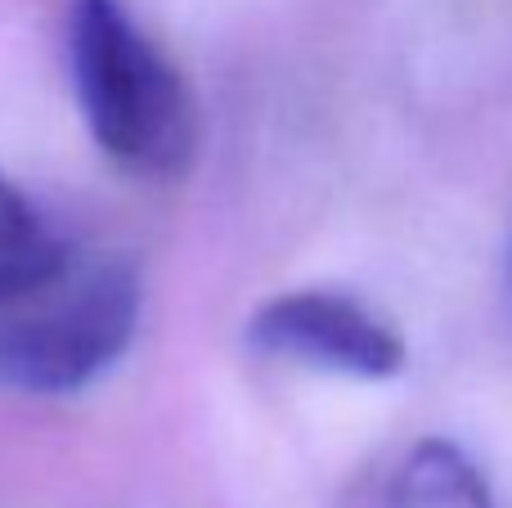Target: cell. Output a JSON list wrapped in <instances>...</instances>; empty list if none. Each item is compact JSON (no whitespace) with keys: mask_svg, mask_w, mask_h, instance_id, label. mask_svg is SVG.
<instances>
[{"mask_svg":"<svg viewBox=\"0 0 512 508\" xmlns=\"http://www.w3.org/2000/svg\"><path fill=\"white\" fill-rule=\"evenodd\" d=\"M72 90L90 140L140 180H180L198 158V104L122 0H72Z\"/></svg>","mask_w":512,"mask_h":508,"instance_id":"obj_1","label":"cell"},{"mask_svg":"<svg viewBox=\"0 0 512 508\" xmlns=\"http://www.w3.org/2000/svg\"><path fill=\"white\" fill-rule=\"evenodd\" d=\"M140 275L122 257H72L50 284L0 302V392L72 396L126 356Z\"/></svg>","mask_w":512,"mask_h":508,"instance_id":"obj_2","label":"cell"},{"mask_svg":"<svg viewBox=\"0 0 512 508\" xmlns=\"http://www.w3.org/2000/svg\"><path fill=\"white\" fill-rule=\"evenodd\" d=\"M248 342L270 360L360 383H387L409 365V347L396 324L360 297L333 288H297L261 302L248 320Z\"/></svg>","mask_w":512,"mask_h":508,"instance_id":"obj_3","label":"cell"},{"mask_svg":"<svg viewBox=\"0 0 512 508\" xmlns=\"http://www.w3.org/2000/svg\"><path fill=\"white\" fill-rule=\"evenodd\" d=\"M68 261V243L45 212L9 176H0V302L50 284Z\"/></svg>","mask_w":512,"mask_h":508,"instance_id":"obj_4","label":"cell"},{"mask_svg":"<svg viewBox=\"0 0 512 508\" xmlns=\"http://www.w3.org/2000/svg\"><path fill=\"white\" fill-rule=\"evenodd\" d=\"M391 508H490L486 477L454 441H423L396 477Z\"/></svg>","mask_w":512,"mask_h":508,"instance_id":"obj_5","label":"cell"},{"mask_svg":"<svg viewBox=\"0 0 512 508\" xmlns=\"http://www.w3.org/2000/svg\"><path fill=\"white\" fill-rule=\"evenodd\" d=\"M508 288H512V261H508Z\"/></svg>","mask_w":512,"mask_h":508,"instance_id":"obj_6","label":"cell"}]
</instances>
